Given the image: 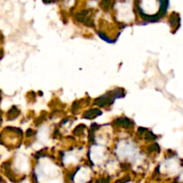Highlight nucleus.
I'll list each match as a JSON object with an SVG mask.
<instances>
[{
  "instance_id": "ddd939ff",
  "label": "nucleus",
  "mask_w": 183,
  "mask_h": 183,
  "mask_svg": "<svg viewBox=\"0 0 183 183\" xmlns=\"http://www.w3.org/2000/svg\"><path fill=\"white\" fill-rule=\"evenodd\" d=\"M121 167H122V169H124V170L125 169L127 170V169H129L130 166H129V164H121Z\"/></svg>"
},
{
  "instance_id": "f8f14e48",
  "label": "nucleus",
  "mask_w": 183,
  "mask_h": 183,
  "mask_svg": "<svg viewBox=\"0 0 183 183\" xmlns=\"http://www.w3.org/2000/svg\"><path fill=\"white\" fill-rule=\"evenodd\" d=\"M145 131H146V129H145V128H140V129H139V132H140V134L144 133Z\"/></svg>"
},
{
  "instance_id": "39448f33",
  "label": "nucleus",
  "mask_w": 183,
  "mask_h": 183,
  "mask_svg": "<svg viewBox=\"0 0 183 183\" xmlns=\"http://www.w3.org/2000/svg\"><path fill=\"white\" fill-rule=\"evenodd\" d=\"M88 14V10H84V11H82V12H80V13L76 14L75 18H76V20L78 21L83 22V21H86V17H87Z\"/></svg>"
},
{
  "instance_id": "6e6552de",
  "label": "nucleus",
  "mask_w": 183,
  "mask_h": 183,
  "mask_svg": "<svg viewBox=\"0 0 183 183\" xmlns=\"http://www.w3.org/2000/svg\"><path fill=\"white\" fill-rule=\"evenodd\" d=\"M147 150H148V152H154V151L159 152L160 147H159V146H158L157 144H153L152 146H150L147 148Z\"/></svg>"
},
{
  "instance_id": "9d476101",
  "label": "nucleus",
  "mask_w": 183,
  "mask_h": 183,
  "mask_svg": "<svg viewBox=\"0 0 183 183\" xmlns=\"http://www.w3.org/2000/svg\"><path fill=\"white\" fill-rule=\"evenodd\" d=\"M109 181H110L109 177H102L100 179L97 180L96 183H109Z\"/></svg>"
},
{
  "instance_id": "9b49d317",
  "label": "nucleus",
  "mask_w": 183,
  "mask_h": 183,
  "mask_svg": "<svg viewBox=\"0 0 183 183\" xmlns=\"http://www.w3.org/2000/svg\"><path fill=\"white\" fill-rule=\"evenodd\" d=\"M130 181V177L129 176H127V177H123L122 179H120V180H118V181H116L114 183H127L129 182Z\"/></svg>"
},
{
  "instance_id": "7ed1b4c3",
  "label": "nucleus",
  "mask_w": 183,
  "mask_h": 183,
  "mask_svg": "<svg viewBox=\"0 0 183 183\" xmlns=\"http://www.w3.org/2000/svg\"><path fill=\"white\" fill-rule=\"evenodd\" d=\"M168 6H169V0H160V10L157 14L159 18L163 17L165 14Z\"/></svg>"
},
{
  "instance_id": "20e7f679",
  "label": "nucleus",
  "mask_w": 183,
  "mask_h": 183,
  "mask_svg": "<svg viewBox=\"0 0 183 183\" xmlns=\"http://www.w3.org/2000/svg\"><path fill=\"white\" fill-rule=\"evenodd\" d=\"M115 124L117 126H122L123 128H129L130 126L132 125V122H130V119L126 118V117H123V118H118L115 120Z\"/></svg>"
},
{
  "instance_id": "f257e3e1",
  "label": "nucleus",
  "mask_w": 183,
  "mask_h": 183,
  "mask_svg": "<svg viewBox=\"0 0 183 183\" xmlns=\"http://www.w3.org/2000/svg\"><path fill=\"white\" fill-rule=\"evenodd\" d=\"M115 97L113 93V91H110L108 93H106L105 95L102 96L100 98H97L95 100V104L99 105V106H104L106 104H113V102L114 101Z\"/></svg>"
},
{
  "instance_id": "423d86ee",
  "label": "nucleus",
  "mask_w": 183,
  "mask_h": 183,
  "mask_svg": "<svg viewBox=\"0 0 183 183\" xmlns=\"http://www.w3.org/2000/svg\"><path fill=\"white\" fill-rule=\"evenodd\" d=\"M110 5H111V0H102L101 6L104 10L107 11L109 9Z\"/></svg>"
},
{
  "instance_id": "1a4fd4ad",
  "label": "nucleus",
  "mask_w": 183,
  "mask_h": 183,
  "mask_svg": "<svg viewBox=\"0 0 183 183\" xmlns=\"http://www.w3.org/2000/svg\"><path fill=\"white\" fill-rule=\"evenodd\" d=\"M85 129V125H79L78 127H76V129L74 130V131H73V133L76 135H79L80 133H82V131Z\"/></svg>"
},
{
  "instance_id": "0eeeda50",
  "label": "nucleus",
  "mask_w": 183,
  "mask_h": 183,
  "mask_svg": "<svg viewBox=\"0 0 183 183\" xmlns=\"http://www.w3.org/2000/svg\"><path fill=\"white\" fill-rule=\"evenodd\" d=\"M157 139V137L153 133V132H147L146 134V140H156Z\"/></svg>"
},
{
  "instance_id": "4468645a",
  "label": "nucleus",
  "mask_w": 183,
  "mask_h": 183,
  "mask_svg": "<svg viewBox=\"0 0 183 183\" xmlns=\"http://www.w3.org/2000/svg\"><path fill=\"white\" fill-rule=\"evenodd\" d=\"M43 2L47 4V3H50V2H51V0H43Z\"/></svg>"
},
{
  "instance_id": "f03ea898",
  "label": "nucleus",
  "mask_w": 183,
  "mask_h": 183,
  "mask_svg": "<svg viewBox=\"0 0 183 183\" xmlns=\"http://www.w3.org/2000/svg\"><path fill=\"white\" fill-rule=\"evenodd\" d=\"M102 113L100 110H98L97 108H93V109H90L88 112H86L83 114V117L86 119H93V118H96L97 116L100 115Z\"/></svg>"
}]
</instances>
